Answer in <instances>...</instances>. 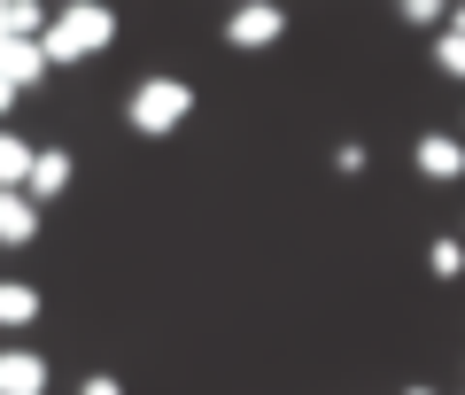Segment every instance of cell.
<instances>
[{"label": "cell", "instance_id": "obj_18", "mask_svg": "<svg viewBox=\"0 0 465 395\" xmlns=\"http://www.w3.org/2000/svg\"><path fill=\"white\" fill-rule=\"evenodd\" d=\"M0 39H8V32H0Z\"/></svg>", "mask_w": 465, "mask_h": 395}, {"label": "cell", "instance_id": "obj_13", "mask_svg": "<svg viewBox=\"0 0 465 395\" xmlns=\"http://www.w3.org/2000/svg\"><path fill=\"white\" fill-rule=\"evenodd\" d=\"M333 171H341V179H357V171H365V148H357V140H349V148H333Z\"/></svg>", "mask_w": 465, "mask_h": 395}, {"label": "cell", "instance_id": "obj_4", "mask_svg": "<svg viewBox=\"0 0 465 395\" xmlns=\"http://www.w3.org/2000/svg\"><path fill=\"white\" fill-rule=\"evenodd\" d=\"M411 163H419V179L450 186V179H465V140H450V132H419Z\"/></svg>", "mask_w": 465, "mask_h": 395}, {"label": "cell", "instance_id": "obj_10", "mask_svg": "<svg viewBox=\"0 0 465 395\" xmlns=\"http://www.w3.org/2000/svg\"><path fill=\"white\" fill-rule=\"evenodd\" d=\"M39 318V287H24V280H0V326L8 333H24Z\"/></svg>", "mask_w": 465, "mask_h": 395}, {"label": "cell", "instance_id": "obj_6", "mask_svg": "<svg viewBox=\"0 0 465 395\" xmlns=\"http://www.w3.org/2000/svg\"><path fill=\"white\" fill-rule=\"evenodd\" d=\"M0 395H47V357H32V349H0Z\"/></svg>", "mask_w": 465, "mask_h": 395}, {"label": "cell", "instance_id": "obj_12", "mask_svg": "<svg viewBox=\"0 0 465 395\" xmlns=\"http://www.w3.org/2000/svg\"><path fill=\"white\" fill-rule=\"evenodd\" d=\"M434 63H442V78H465V39L442 32V39H434Z\"/></svg>", "mask_w": 465, "mask_h": 395}, {"label": "cell", "instance_id": "obj_7", "mask_svg": "<svg viewBox=\"0 0 465 395\" xmlns=\"http://www.w3.org/2000/svg\"><path fill=\"white\" fill-rule=\"evenodd\" d=\"M0 78L16 85V94H32V85L47 78V54H39V39H0Z\"/></svg>", "mask_w": 465, "mask_h": 395}, {"label": "cell", "instance_id": "obj_1", "mask_svg": "<svg viewBox=\"0 0 465 395\" xmlns=\"http://www.w3.org/2000/svg\"><path fill=\"white\" fill-rule=\"evenodd\" d=\"M116 39V8H101V0H70V8H54L47 32H39V54L54 63H94V54H109Z\"/></svg>", "mask_w": 465, "mask_h": 395}, {"label": "cell", "instance_id": "obj_14", "mask_svg": "<svg viewBox=\"0 0 465 395\" xmlns=\"http://www.w3.org/2000/svg\"><path fill=\"white\" fill-rule=\"evenodd\" d=\"M78 395H124V388H116L109 372H94V380H78Z\"/></svg>", "mask_w": 465, "mask_h": 395}, {"label": "cell", "instance_id": "obj_15", "mask_svg": "<svg viewBox=\"0 0 465 395\" xmlns=\"http://www.w3.org/2000/svg\"><path fill=\"white\" fill-rule=\"evenodd\" d=\"M8 109H16V85H8V78H0V116H8Z\"/></svg>", "mask_w": 465, "mask_h": 395}, {"label": "cell", "instance_id": "obj_16", "mask_svg": "<svg viewBox=\"0 0 465 395\" xmlns=\"http://www.w3.org/2000/svg\"><path fill=\"white\" fill-rule=\"evenodd\" d=\"M450 32H458V39H465V8H450Z\"/></svg>", "mask_w": 465, "mask_h": 395}, {"label": "cell", "instance_id": "obj_5", "mask_svg": "<svg viewBox=\"0 0 465 395\" xmlns=\"http://www.w3.org/2000/svg\"><path fill=\"white\" fill-rule=\"evenodd\" d=\"M70 171H78V163H70L63 148H39V155H32V179H24V202H32V210H39V202L70 194Z\"/></svg>", "mask_w": 465, "mask_h": 395}, {"label": "cell", "instance_id": "obj_11", "mask_svg": "<svg viewBox=\"0 0 465 395\" xmlns=\"http://www.w3.org/2000/svg\"><path fill=\"white\" fill-rule=\"evenodd\" d=\"M427 272H434V280H458V272H465V241H434L427 248Z\"/></svg>", "mask_w": 465, "mask_h": 395}, {"label": "cell", "instance_id": "obj_17", "mask_svg": "<svg viewBox=\"0 0 465 395\" xmlns=\"http://www.w3.org/2000/svg\"><path fill=\"white\" fill-rule=\"evenodd\" d=\"M403 395H434V388H403Z\"/></svg>", "mask_w": 465, "mask_h": 395}, {"label": "cell", "instance_id": "obj_8", "mask_svg": "<svg viewBox=\"0 0 465 395\" xmlns=\"http://www.w3.org/2000/svg\"><path fill=\"white\" fill-rule=\"evenodd\" d=\"M24 241H39V210L24 194H0V248H24Z\"/></svg>", "mask_w": 465, "mask_h": 395}, {"label": "cell", "instance_id": "obj_2", "mask_svg": "<svg viewBox=\"0 0 465 395\" xmlns=\"http://www.w3.org/2000/svg\"><path fill=\"white\" fill-rule=\"evenodd\" d=\"M186 109H194V85H186V78H140V85H133V101H124L133 132H148V140L179 132V124H186Z\"/></svg>", "mask_w": 465, "mask_h": 395}, {"label": "cell", "instance_id": "obj_9", "mask_svg": "<svg viewBox=\"0 0 465 395\" xmlns=\"http://www.w3.org/2000/svg\"><path fill=\"white\" fill-rule=\"evenodd\" d=\"M32 140H16V132H0V194H24V179H32Z\"/></svg>", "mask_w": 465, "mask_h": 395}, {"label": "cell", "instance_id": "obj_3", "mask_svg": "<svg viewBox=\"0 0 465 395\" xmlns=\"http://www.w3.org/2000/svg\"><path fill=\"white\" fill-rule=\"evenodd\" d=\"M280 32H287V8H272V0H249V8H232V16H225V39H232L241 54L272 47Z\"/></svg>", "mask_w": 465, "mask_h": 395}]
</instances>
